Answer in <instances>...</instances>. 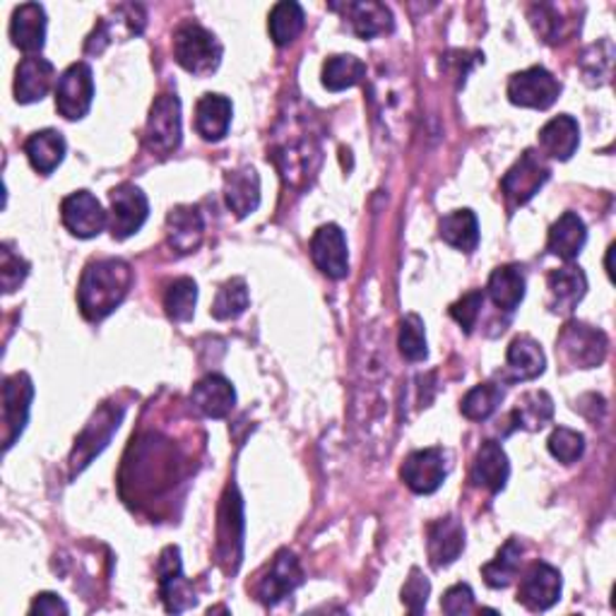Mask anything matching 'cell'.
Segmentation results:
<instances>
[{
  "mask_svg": "<svg viewBox=\"0 0 616 616\" xmlns=\"http://www.w3.org/2000/svg\"><path fill=\"white\" fill-rule=\"evenodd\" d=\"M133 285L131 265L121 258L92 260L80 277L78 301L88 320H102L111 316L129 297Z\"/></svg>",
  "mask_w": 616,
  "mask_h": 616,
  "instance_id": "1",
  "label": "cell"
},
{
  "mask_svg": "<svg viewBox=\"0 0 616 616\" xmlns=\"http://www.w3.org/2000/svg\"><path fill=\"white\" fill-rule=\"evenodd\" d=\"M174 59L191 75L207 78L222 63V44L205 27L186 22L174 32Z\"/></svg>",
  "mask_w": 616,
  "mask_h": 616,
  "instance_id": "2",
  "label": "cell"
},
{
  "mask_svg": "<svg viewBox=\"0 0 616 616\" xmlns=\"http://www.w3.org/2000/svg\"><path fill=\"white\" fill-rule=\"evenodd\" d=\"M609 340L599 328H593L581 320H571L558 332L556 355L573 369H595L607 359Z\"/></svg>",
  "mask_w": 616,
  "mask_h": 616,
  "instance_id": "3",
  "label": "cell"
},
{
  "mask_svg": "<svg viewBox=\"0 0 616 616\" xmlns=\"http://www.w3.org/2000/svg\"><path fill=\"white\" fill-rule=\"evenodd\" d=\"M145 147L157 154V157H170L181 145V102L176 94H160L154 100L145 135H143Z\"/></svg>",
  "mask_w": 616,
  "mask_h": 616,
  "instance_id": "4",
  "label": "cell"
},
{
  "mask_svg": "<svg viewBox=\"0 0 616 616\" xmlns=\"http://www.w3.org/2000/svg\"><path fill=\"white\" fill-rule=\"evenodd\" d=\"M550 176L552 170L547 162H544L542 154L535 150H525L521 160H517L506 172V176L501 178V191L506 195L511 207H521L535 198L540 188L550 181Z\"/></svg>",
  "mask_w": 616,
  "mask_h": 616,
  "instance_id": "5",
  "label": "cell"
},
{
  "mask_svg": "<svg viewBox=\"0 0 616 616\" xmlns=\"http://www.w3.org/2000/svg\"><path fill=\"white\" fill-rule=\"evenodd\" d=\"M94 100V75L88 63H73L55 82V109L68 121L88 116Z\"/></svg>",
  "mask_w": 616,
  "mask_h": 616,
  "instance_id": "6",
  "label": "cell"
},
{
  "mask_svg": "<svg viewBox=\"0 0 616 616\" xmlns=\"http://www.w3.org/2000/svg\"><path fill=\"white\" fill-rule=\"evenodd\" d=\"M217 552L219 562L227 564V571L234 573L242 564L244 552V503L236 486H229L219 506V525H217Z\"/></svg>",
  "mask_w": 616,
  "mask_h": 616,
  "instance_id": "7",
  "label": "cell"
},
{
  "mask_svg": "<svg viewBox=\"0 0 616 616\" xmlns=\"http://www.w3.org/2000/svg\"><path fill=\"white\" fill-rule=\"evenodd\" d=\"M558 94H562V82L542 65H532L509 80V100L515 106L544 111L554 106Z\"/></svg>",
  "mask_w": 616,
  "mask_h": 616,
  "instance_id": "8",
  "label": "cell"
},
{
  "mask_svg": "<svg viewBox=\"0 0 616 616\" xmlns=\"http://www.w3.org/2000/svg\"><path fill=\"white\" fill-rule=\"evenodd\" d=\"M34 400L32 378L27 373H12L3 383V448L10 451L22 437L30 419V408Z\"/></svg>",
  "mask_w": 616,
  "mask_h": 616,
  "instance_id": "9",
  "label": "cell"
},
{
  "mask_svg": "<svg viewBox=\"0 0 616 616\" xmlns=\"http://www.w3.org/2000/svg\"><path fill=\"white\" fill-rule=\"evenodd\" d=\"M121 419H123V408H114V404H104V408L90 419V424L80 433V439L75 443L73 458H70L73 472L85 470L94 460V455H100L104 451L111 437H114V431L119 429Z\"/></svg>",
  "mask_w": 616,
  "mask_h": 616,
  "instance_id": "10",
  "label": "cell"
},
{
  "mask_svg": "<svg viewBox=\"0 0 616 616\" xmlns=\"http://www.w3.org/2000/svg\"><path fill=\"white\" fill-rule=\"evenodd\" d=\"M150 215L147 195L133 184H121L111 191V234L123 242L143 229Z\"/></svg>",
  "mask_w": 616,
  "mask_h": 616,
  "instance_id": "11",
  "label": "cell"
},
{
  "mask_svg": "<svg viewBox=\"0 0 616 616\" xmlns=\"http://www.w3.org/2000/svg\"><path fill=\"white\" fill-rule=\"evenodd\" d=\"M402 482L412 489L414 494H433L439 492L445 482L448 465L443 448H424V451H414L402 462Z\"/></svg>",
  "mask_w": 616,
  "mask_h": 616,
  "instance_id": "12",
  "label": "cell"
},
{
  "mask_svg": "<svg viewBox=\"0 0 616 616\" xmlns=\"http://www.w3.org/2000/svg\"><path fill=\"white\" fill-rule=\"evenodd\" d=\"M61 217L68 232L78 239H94L106 227V213L102 203L90 191H75L61 203Z\"/></svg>",
  "mask_w": 616,
  "mask_h": 616,
  "instance_id": "13",
  "label": "cell"
},
{
  "mask_svg": "<svg viewBox=\"0 0 616 616\" xmlns=\"http://www.w3.org/2000/svg\"><path fill=\"white\" fill-rule=\"evenodd\" d=\"M160 595L164 599L166 612L181 614L191 607H195V595L191 583L184 578V568H181V552L178 547H166L160 554Z\"/></svg>",
  "mask_w": 616,
  "mask_h": 616,
  "instance_id": "14",
  "label": "cell"
},
{
  "mask_svg": "<svg viewBox=\"0 0 616 616\" xmlns=\"http://www.w3.org/2000/svg\"><path fill=\"white\" fill-rule=\"evenodd\" d=\"M562 597V573L550 564H535L517 587V602L530 612L552 609Z\"/></svg>",
  "mask_w": 616,
  "mask_h": 616,
  "instance_id": "15",
  "label": "cell"
},
{
  "mask_svg": "<svg viewBox=\"0 0 616 616\" xmlns=\"http://www.w3.org/2000/svg\"><path fill=\"white\" fill-rule=\"evenodd\" d=\"M311 258L316 268L330 279H342L349 275L347 236L338 224H324V227L314 234Z\"/></svg>",
  "mask_w": 616,
  "mask_h": 616,
  "instance_id": "16",
  "label": "cell"
},
{
  "mask_svg": "<svg viewBox=\"0 0 616 616\" xmlns=\"http://www.w3.org/2000/svg\"><path fill=\"white\" fill-rule=\"evenodd\" d=\"M304 583V571L299 558L289 550H283L277 556L268 573L258 581L256 595L263 605H277L279 599L289 597L297 587Z\"/></svg>",
  "mask_w": 616,
  "mask_h": 616,
  "instance_id": "17",
  "label": "cell"
},
{
  "mask_svg": "<svg viewBox=\"0 0 616 616\" xmlns=\"http://www.w3.org/2000/svg\"><path fill=\"white\" fill-rule=\"evenodd\" d=\"M332 10H338L345 24L352 30L359 39H376L381 34L393 32V12L388 6L367 0V3H332Z\"/></svg>",
  "mask_w": 616,
  "mask_h": 616,
  "instance_id": "18",
  "label": "cell"
},
{
  "mask_svg": "<svg viewBox=\"0 0 616 616\" xmlns=\"http://www.w3.org/2000/svg\"><path fill=\"white\" fill-rule=\"evenodd\" d=\"M145 27V10L140 6H119L114 8V16L104 18L96 30L90 34L85 51L88 53H102L116 37L131 39L143 32Z\"/></svg>",
  "mask_w": 616,
  "mask_h": 616,
  "instance_id": "19",
  "label": "cell"
},
{
  "mask_svg": "<svg viewBox=\"0 0 616 616\" xmlns=\"http://www.w3.org/2000/svg\"><path fill=\"white\" fill-rule=\"evenodd\" d=\"M465 550V525L458 517H441L427 530V552L433 568L453 564Z\"/></svg>",
  "mask_w": 616,
  "mask_h": 616,
  "instance_id": "20",
  "label": "cell"
},
{
  "mask_svg": "<svg viewBox=\"0 0 616 616\" xmlns=\"http://www.w3.org/2000/svg\"><path fill=\"white\" fill-rule=\"evenodd\" d=\"M205 222L198 207L178 205L166 217V242L178 256H188L203 244Z\"/></svg>",
  "mask_w": 616,
  "mask_h": 616,
  "instance_id": "21",
  "label": "cell"
},
{
  "mask_svg": "<svg viewBox=\"0 0 616 616\" xmlns=\"http://www.w3.org/2000/svg\"><path fill=\"white\" fill-rule=\"evenodd\" d=\"M547 289H550L552 311L558 316H571L585 297L587 277L578 265H566V268H558V270L550 273Z\"/></svg>",
  "mask_w": 616,
  "mask_h": 616,
  "instance_id": "22",
  "label": "cell"
},
{
  "mask_svg": "<svg viewBox=\"0 0 616 616\" xmlns=\"http://www.w3.org/2000/svg\"><path fill=\"white\" fill-rule=\"evenodd\" d=\"M55 80V68L41 55H27L16 70V100L20 104L41 102Z\"/></svg>",
  "mask_w": 616,
  "mask_h": 616,
  "instance_id": "23",
  "label": "cell"
},
{
  "mask_svg": "<svg viewBox=\"0 0 616 616\" xmlns=\"http://www.w3.org/2000/svg\"><path fill=\"white\" fill-rule=\"evenodd\" d=\"M10 39L24 53H39L47 44V12L39 3L16 8L10 20Z\"/></svg>",
  "mask_w": 616,
  "mask_h": 616,
  "instance_id": "24",
  "label": "cell"
},
{
  "mask_svg": "<svg viewBox=\"0 0 616 616\" xmlns=\"http://www.w3.org/2000/svg\"><path fill=\"white\" fill-rule=\"evenodd\" d=\"M191 400L195 408H198L205 417L209 419H224L236 404V390L227 381V378L219 373H209L201 378L198 383L193 386Z\"/></svg>",
  "mask_w": 616,
  "mask_h": 616,
  "instance_id": "25",
  "label": "cell"
},
{
  "mask_svg": "<svg viewBox=\"0 0 616 616\" xmlns=\"http://www.w3.org/2000/svg\"><path fill=\"white\" fill-rule=\"evenodd\" d=\"M511 462L506 451L496 441H484L472 462V482L496 494L509 482Z\"/></svg>",
  "mask_w": 616,
  "mask_h": 616,
  "instance_id": "26",
  "label": "cell"
},
{
  "mask_svg": "<svg viewBox=\"0 0 616 616\" xmlns=\"http://www.w3.org/2000/svg\"><path fill=\"white\" fill-rule=\"evenodd\" d=\"M506 373H503V381L509 383H517V381H535L537 376L544 373V367H547V359H544L542 347L527 338V335H521L515 338L509 347L506 355Z\"/></svg>",
  "mask_w": 616,
  "mask_h": 616,
  "instance_id": "27",
  "label": "cell"
},
{
  "mask_svg": "<svg viewBox=\"0 0 616 616\" xmlns=\"http://www.w3.org/2000/svg\"><path fill=\"white\" fill-rule=\"evenodd\" d=\"M224 198L236 217H246L256 213L260 205V176L254 166H242V170L229 172L224 178Z\"/></svg>",
  "mask_w": 616,
  "mask_h": 616,
  "instance_id": "28",
  "label": "cell"
},
{
  "mask_svg": "<svg viewBox=\"0 0 616 616\" xmlns=\"http://www.w3.org/2000/svg\"><path fill=\"white\" fill-rule=\"evenodd\" d=\"M578 145H581L578 121L568 114L554 116L550 123H544V129L540 131V147L552 160L558 162L571 160L573 154H576Z\"/></svg>",
  "mask_w": 616,
  "mask_h": 616,
  "instance_id": "29",
  "label": "cell"
},
{
  "mask_svg": "<svg viewBox=\"0 0 616 616\" xmlns=\"http://www.w3.org/2000/svg\"><path fill=\"white\" fill-rule=\"evenodd\" d=\"M232 102L224 94H205L195 106V131L207 143H219L232 123Z\"/></svg>",
  "mask_w": 616,
  "mask_h": 616,
  "instance_id": "30",
  "label": "cell"
},
{
  "mask_svg": "<svg viewBox=\"0 0 616 616\" xmlns=\"http://www.w3.org/2000/svg\"><path fill=\"white\" fill-rule=\"evenodd\" d=\"M585 242H587L585 222L576 213H564L552 224L547 250L552 256L571 263L573 258H578Z\"/></svg>",
  "mask_w": 616,
  "mask_h": 616,
  "instance_id": "31",
  "label": "cell"
},
{
  "mask_svg": "<svg viewBox=\"0 0 616 616\" xmlns=\"http://www.w3.org/2000/svg\"><path fill=\"white\" fill-rule=\"evenodd\" d=\"M24 154L34 172L49 176L65 157V137L51 129L32 133L24 143Z\"/></svg>",
  "mask_w": 616,
  "mask_h": 616,
  "instance_id": "32",
  "label": "cell"
},
{
  "mask_svg": "<svg viewBox=\"0 0 616 616\" xmlns=\"http://www.w3.org/2000/svg\"><path fill=\"white\" fill-rule=\"evenodd\" d=\"M489 297L501 308V311H515L525 299V275L517 265H503L489 277Z\"/></svg>",
  "mask_w": 616,
  "mask_h": 616,
  "instance_id": "33",
  "label": "cell"
},
{
  "mask_svg": "<svg viewBox=\"0 0 616 616\" xmlns=\"http://www.w3.org/2000/svg\"><path fill=\"white\" fill-rule=\"evenodd\" d=\"M441 239L453 246L462 254H472L480 244V222L472 209H455V213L445 215L439 224Z\"/></svg>",
  "mask_w": 616,
  "mask_h": 616,
  "instance_id": "34",
  "label": "cell"
},
{
  "mask_svg": "<svg viewBox=\"0 0 616 616\" xmlns=\"http://www.w3.org/2000/svg\"><path fill=\"white\" fill-rule=\"evenodd\" d=\"M554 417V402L552 398L544 393V390H532L517 400L515 410L509 414V422L513 429H525V431H540L544 424Z\"/></svg>",
  "mask_w": 616,
  "mask_h": 616,
  "instance_id": "35",
  "label": "cell"
},
{
  "mask_svg": "<svg viewBox=\"0 0 616 616\" xmlns=\"http://www.w3.org/2000/svg\"><path fill=\"white\" fill-rule=\"evenodd\" d=\"M523 552H525L523 550V542L517 540V537H511L499 550L494 562H489L482 568L484 583L489 587H494V591H501V587H509L515 581L517 571H521V566H523Z\"/></svg>",
  "mask_w": 616,
  "mask_h": 616,
  "instance_id": "36",
  "label": "cell"
},
{
  "mask_svg": "<svg viewBox=\"0 0 616 616\" xmlns=\"http://www.w3.org/2000/svg\"><path fill=\"white\" fill-rule=\"evenodd\" d=\"M367 78V65L357 55H330L324 63V88L330 92H342L359 85Z\"/></svg>",
  "mask_w": 616,
  "mask_h": 616,
  "instance_id": "37",
  "label": "cell"
},
{
  "mask_svg": "<svg viewBox=\"0 0 616 616\" xmlns=\"http://www.w3.org/2000/svg\"><path fill=\"white\" fill-rule=\"evenodd\" d=\"M304 24H306L304 8L299 3H294V0L277 3L268 18V30L277 47L291 44V41L304 32Z\"/></svg>",
  "mask_w": 616,
  "mask_h": 616,
  "instance_id": "38",
  "label": "cell"
},
{
  "mask_svg": "<svg viewBox=\"0 0 616 616\" xmlns=\"http://www.w3.org/2000/svg\"><path fill=\"white\" fill-rule=\"evenodd\" d=\"M198 304V285L191 277H178L164 294V308L174 324H188Z\"/></svg>",
  "mask_w": 616,
  "mask_h": 616,
  "instance_id": "39",
  "label": "cell"
},
{
  "mask_svg": "<svg viewBox=\"0 0 616 616\" xmlns=\"http://www.w3.org/2000/svg\"><path fill=\"white\" fill-rule=\"evenodd\" d=\"M501 402H503V388L499 383H482V386H474L470 393L462 398L460 412L468 419H472V422H486V419L499 410Z\"/></svg>",
  "mask_w": 616,
  "mask_h": 616,
  "instance_id": "40",
  "label": "cell"
},
{
  "mask_svg": "<svg viewBox=\"0 0 616 616\" xmlns=\"http://www.w3.org/2000/svg\"><path fill=\"white\" fill-rule=\"evenodd\" d=\"M248 308V287L242 277H234L229 283H224L217 291V299L213 304V316L217 320H232L239 318Z\"/></svg>",
  "mask_w": 616,
  "mask_h": 616,
  "instance_id": "41",
  "label": "cell"
},
{
  "mask_svg": "<svg viewBox=\"0 0 616 616\" xmlns=\"http://www.w3.org/2000/svg\"><path fill=\"white\" fill-rule=\"evenodd\" d=\"M400 352L408 361H424L429 357L427 349V332H424V320L417 314H410L402 318L400 324Z\"/></svg>",
  "mask_w": 616,
  "mask_h": 616,
  "instance_id": "42",
  "label": "cell"
},
{
  "mask_svg": "<svg viewBox=\"0 0 616 616\" xmlns=\"http://www.w3.org/2000/svg\"><path fill=\"white\" fill-rule=\"evenodd\" d=\"M547 445H550V453L558 462H564V465H571V462L581 460V455L585 451V437H583V433H578V431H573V429L558 427V429L552 431Z\"/></svg>",
  "mask_w": 616,
  "mask_h": 616,
  "instance_id": "43",
  "label": "cell"
},
{
  "mask_svg": "<svg viewBox=\"0 0 616 616\" xmlns=\"http://www.w3.org/2000/svg\"><path fill=\"white\" fill-rule=\"evenodd\" d=\"M27 275H30V263L20 254H16L10 244H3V250H0V279H3V291H16L24 283Z\"/></svg>",
  "mask_w": 616,
  "mask_h": 616,
  "instance_id": "44",
  "label": "cell"
},
{
  "mask_svg": "<svg viewBox=\"0 0 616 616\" xmlns=\"http://www.w3.org/2000/svg\"><path fill=\"white\" fill-rule=\"evenodd\" d=\"M530 22L547 44H558L564 37V20L554 6H535L530 10Z\"/></svg>",
  "mask_w": 616,
  "mask_h": 616,
  "instance_id": "45",
  "label": "cell"
},
{
  "mask_svg": "<svg viewBox=\"0 0 616 616\" xmlns=\"http://www.w3.org/2000/svg\"><path fill=\"white\" fill-rule=\"evenodd\" d=\"M482 306H484V291L474 289L451 306V316L458 320V326L470 335L482 316Z\"/></svg>",
  "mask_w": 616,
  "mask_h": 616,
  "instance_id": "46",
  "label": "cell"
},
{
  "mask_svg": "<svg viewBox=\"0 0 616 616\" xmlns=\"http://www.w3.org/2000/svg\"><path fill=\"white\" fill-rule=\"evenodd\" d=\"M431 593V583L419 568H412L408 583L402 587V605L412 614H422L427 609V599Z\"/></svg>",
  "mask_w": 616,
  "mask_h": 616,
  "instance_id": "47",
  "label": "cell"
},
{
  "mask_svg": "<svg viewBox=\"0 0 616 616\" xmlns=\"http://www.w3.org/2000/svg\"><path fill=\"white\" fill-rule=\"evenodd\" d=\"M441 609L451 616H460V614H470L474 609V593L468 583H458L453 587H448L443 599H441Z\"/></svg>",
  "mask_w": 616,
  "mask_h": 616,
  "instance_id": "48",
  "label": "cell"
},
{
  "mask_svg": "<svg viewBox=\"0 0 616 616\" xmlns=\"http://www.w3.org/2000/svg\"><path fill=\"white\" fill-rule=\"evenodd\" d=\"M30 614H47V616H53V614H68V605H65V602H63L59 595H53V593H41V595L34 597L32 607H30Z\"/></svg>",
  "mask_w": 616,
  "mask_h": 616,
  "instance_id": "49",
  "label": "cell"
}]
</instances>
